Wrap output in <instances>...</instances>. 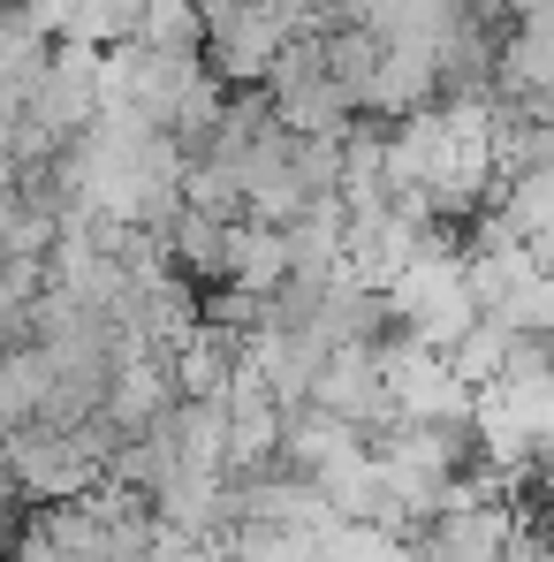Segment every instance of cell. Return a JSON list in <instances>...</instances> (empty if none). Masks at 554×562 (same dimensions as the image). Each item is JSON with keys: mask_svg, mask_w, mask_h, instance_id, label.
Listing matches in <instances>:
<instances>
[{"mask_svg": "<svg viewBox=\"0 0 554 562\" xmlns=\"http://www.w3.org/2000/svg\"><path fill=\"white\" fill-rule=\"evenodd\" d=\"M106 457H114V434L106 426H15L0 464H8V486L15 502H77L106 479Z\"/></svg>", "mask_w": 554, "mask_h": 562, "instance_id": "6da1fadb", "label": "cell"}, {"mask_svg": "<svg viewBox=\"0 0 554 562\" xmlns=\"http://www.w3.org/2000/svg\"><path fill=\"white\" fill-rule=\"evenodd\" d=\"M471 327H478V296L463 281L456 251H426V259H410L403 274L387 281V335L395 342H418V350L449 358Z\"/></svg>", "mask_w": 554, "mask_h": 562, "instance_id": "7a4b0ae2", "label": "cell"}, {"mask_svg": "<svg viewBox=\"0 0 554 562\" xmlns=\"http://www.w3.org/2000/svg\"><path fill=\"white\" fill-rule=\"evenodd\" d=\"M197 15H205V46H197V61L228 85V92H244V85H267V69H274V54L289 46V15L267 8V0H197Z\"/></svg>", "mask_w": 554, "mask_h": 562, "instance_id": "3957f363", "label": "cell"}, {"mask_svg": "<svg viewBox=\"0 0 554 562\" xmlns=\"http://www.w3.org/2000/svg\"><path fill=\"white\" fill-rule=\"evenodd\" d=\"M380 380H387V411L395 418H471L478 395L463 387V373L441 350H418V342H380Z\"/></svg>", "mask_w": 554, "mask_h": 562, "instance_id": "277c9868", "label": "cell"}, {"mask_svg": "<svg viewBox=\"0 0 554 562\" xmlns=\"http://www.w3.org/2000/svg\"><path fill=\"white\" fill-rule=\"evenodd\" d=\"M304 411H327V418H342V426H358V434L395 426V411H387V380H380V342H342V350H327L319 373H312Z\"/></svg>", "mask_w": 554, "mask_h": 562, "instance_id": "5b68a950", "label": "cell"}, {"mask_svg": "<svg viewBox=\"0 0 554 562\" xmlns=\"http://www.w3.org/2000/svg\"><path fill=\"white\" fill-rule=\"evenodd\" d=\"M281 434H289V411L259 380H228V479L236 471H259L267 457H281Z\"/></svg>", "mask_w": 554, "mask_h": 562, "instance_id": "8992f818", "label": "cell"}, {"mask_svg": "<svg viewBox=\"0 0 554 562\" xmlns=\"http://www.w3.org/2000/svg\"><path fill=\"white\" fill-rule=\"evenodd\" d=\"M281 281H289V228H267V221H236V236H228V281H221V289L274 296Z\"/></svg>", "mask_w": 554, "mask_h": 562, "instance_id": "52a82bcc", "label": "cell"}, {"mask_svg": "<svg viewBox=\"0 0 554 562\" xmlns=\"http://www.w3.org/2000/svg\"><path fill=\"white\" fill-rule=\"evenodd\" d=\"M0 319H8V304H0Z\"/></svg>", "mask_w": 554, "mask_h": 562, "instance_id": "ba28073f", "label": "cell"}]
</instances>
